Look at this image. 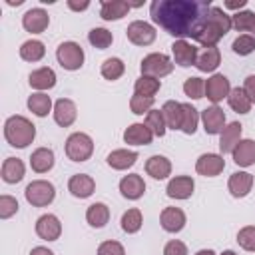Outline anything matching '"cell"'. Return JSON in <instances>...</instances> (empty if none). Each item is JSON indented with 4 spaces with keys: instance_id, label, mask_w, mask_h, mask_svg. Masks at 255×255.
<instances>
[{
    "instance_id": "cell-11",
    "label": "cell",
    "mask_w": 255,
    "mask_h": 255,
    "mask_svg": "<svg viewBox=\"0 0 255 255\" xmlns=\"http://www.w3.org/2000/svg\"><path fill=\"white\" fill-rule=\"evenodd\" d=\"M225 169V159L221 153H203L195 161V171L203 177H215Z\"/></svg>"
},
{
    "instance_id": "cell-46",
    "label": "cell",
    "mask_w": 255,
    "mask_h": 255,
    "mask_svg": "<svg viewBox=\"0 0 255 255\" xmlns=\"http://www.w3.org/2000/svg\"><path fill=\"white\" fill-rule=\"evenodd\" d=\"M151 106H153V98H143V96L133 94L131 100H129V110H131V114H135V116L147 114L149 110H153Z\"/></svg>"
},
{
    "instance_id": "cell-50",
    "label": "cell",
    "mask_w": 255,
    "mask_h": 255,
    "mask_svg": "<svg viewBox=\"0 0 255 255\" xmlns=\"http://www.w3.org/2000/svg\"><path fill=\"white\" fill-rule=\"evenodd\" d=\"M243 90H245V94L249 96V100L255 104V76H247V78H245Z\"/></svg>"
},
{
    "instance_id": "cell-55",
    "label": "cell",
    "mask_w": 255,
    "mask_h": 255,
    "mask_svg": "<svg viewBox=\"0 0 255 255\" xmlns=\"http://www.w3.org/2000/svg\"><path fill=\"white\" fill-rule=\"evenodd\" d=\"M22 2H24V0H6V4H8V6H20Z\"/></svg>"
},
{
    "instance_id": "cell-9",
    "label": "cell",
    "mask_w": 255,
    "mask_h": 255,
    "mask_svg": "<svg viewBox=\"0 0 255 255\" xmlns=\"http://www.w3.org/2000/svg\"><path fill=\"white\" fill-rule=\"evenodd\" d=\"M36 235L44 241H56L62 235V223L56 215L44 213L36 219Z\"/></svg>"
},
{
    "instance_id": "cell-37",
    "label": "cell",
    "mask_w": 255,
    "mask_h": 255,
    "mask_svg": "<svg viewBox=\"0 0 255 255\" xmlns=\"http://www.w3.org/2000/svg\"><path fill=\"white\" fill-rule=\"evenodd\" d=\"M199 124V114L191 104H181V131L187 135H193Z\"/></svg>"
},
{
    "instance_id": "cell-38",
    "label": "cell",
    "mask_w": 255,
    "mask_h": 255,
    "mask_svg": "<svg viewBox=\"0 0 255 255\" xmlns=\"http://www.w3.org/2000/svg\"><path fill=\"white\" fill-rule=\"evenodd\" d=\"M231 24L237 32H251V36L255 38V12H251V10L235 12L231 16Z\"/></svg>"
},
{
    "instance_id": "cell-25",
    "label": "cell",
    "mask_w": 255,
    "mask_h": 255,
    "mask_svg": "<svg viewBox=\"0 0 255 255\" xmlns=\"http://www.w3.org/2000/svg\"><path fill=\"white\" fill-rule=\"evenodd\" d=\"M233 155V161L239 165V167H249L255 163V141L253 139H241L235 149L231 151Z\"/></svg>"
},
{
    "instance_id": "cell-21",
    "label": "cell",
    "mask_w": 255,
    "mask_h": 255,
    "mask_svg": "<svg viewBox=\"0 0 255 255\" xmlns=\"http://www.w3.org/2000/svg\"><path fill=\"white\" fill-rule=\"evenodd\" d=\"M28 84H30V88L40 90V92H44V90H52V88L56 86V72H54L52 68H48V66L38 68V70L30 72V76H28Z\"/></svg>"
},
{
    "instance_id": "cell-35",
    "label": "cell",
    "mask_w": 255,
    "mask_h": 255,
    "mask_svg": "<svg viewBox=\"0 0 255 255\" xmlns=\"http://www.w3.org/2000/svg\"><path fill=\"white\" fill-rule=\"evenodd\" d=\"M161 88V82L157 78H151V76H139L133 84V92L137 96H143V98H153Z\"/></svg>"
},
{
    "instance_id": "cell-14",
    "label": "cell",
    "mask_w": 255,
    "mask_h": 255,
    "mask_svg": "<svg viewBox=\"0 0 255 255\" xmlns=\"http://www.w3.org/2000/svg\"><path fill=\"white\" fill-rule=\"evenodd\" d=\"M50 24V16L46 10L42 8H30L24 16H22V26L26 32L30 34H42Z\"/></svg>"
},
{
    "instance_id": "cell-53",
    "label": "cell",
    "mask_w": 255,
    "mask_h": 255,
    "mask_svg": "<svg viewBox=\"0 0 255 255\" xmlns=\"http://www.w3.org/2000/svg\"><path fill=\"white\" fill-rule=\"evenodd\" d=\"M30 255H54V251H50L48 247H34Z\"/></svg>"
},
{
    "instance_id": "cell-26",
    "label": "cell",
    "mask_w": 255,
    "mask_h": 255,
    "mask_svg": "<svg viewBox=\"0 0 255 255\" xmlns=\"http://www.w3.org/2000/svg\"><path fill=\"white\" fill-rule=\"evenodd\" d=\"M129 8H131L129 2H124V0H106V2H102L100 16H102L106 22L120 20V18H124V16L129 12Z\"/></svg>"
},
{
    "instance_id": "cell-27",
    "label": "cell",
    "mask_w": 255,
    "mask_h": 255,
    "mask_svg": "<svg viewBox=\"0 0 255 255\" xmlns=\"http://www.w3.org/2000/svg\"><path fill=\"white\" fill-rule=\"evenodd\" d=\"M30 167L36 173H46L54 167V151L50 147H38L30 155Z\"/></svg>"
},
{
    "instance_id": "cell-39",
    "label": "cell",
    "mask_w": 255,
    "mask_h": 255,
    "mask_svg": "<svg viewBox=\"0 0 255 255\" xmlns=\"http://www.w3.org/2000/svg\"><path fill=\"white\" fill-rule=\"evenodd\" d=\"M100 72H102V76H104L106 80H112V82H114V80H120V78L124 76L126 64H124L120 58H108V60H104Z\"/></svg>"
},
{
    "instance_id": "cell-23",
    "label": "cell",
    "mask_w": 255,
    "mask_h": 255,
    "mask_svg": "<svg viewBox=\"0 0 255 255\" xmlns=\"http://www.w3.org/2000/svg\"><path fill=\"white\" fill-rule=\"evenodd\" d=\"M227 187L233 197H245L253 187V175L249 171H235V173H231Z\"/></svg>"
},
{
    "instance_id": "cell-40",
    "label": "cell",
    "mask_w": 255,
    "mask_h": 255,
    "mask_svg": "<svg viewBox=\"0 0 255 255\" xmlns=\"http://www.w3.org/2000/svg\"><path fill=\"white\" fill-rule=\"evenodd\" d=\"M149 129H151V133L153 135H157V137H161L163 133H165V129H167V124H165V118H163V114H161V110H149L147 114H145V122H143Z\"/></svg>"
},
{
    "instance_id": "cell-41",
    "label": "cell",
    "mask_w": 255,
    "mask_h": 255,
    "mask_svg": "<svg viewBox=\"0 0 255 255\" xmlns=\"http://www.w3.org/2000/svg\"><path fill=\"white\" fill-rule=\"evenodd\" d=\"M141 223H143V217L137 207H131L122 215V229L126 233H137L141 229Z\"/></svg>"
},
{
    "instance_id": "cell-20",
    "label": "cell",
    "mask_w": 255,
    "mask_h": 255,
    "mask_svg": "<svg viewBox=\"0 0 255 255\" xmlns=\"http://www.w3.org/2000/svg\"><path fill=\"white\" fill-rule=\"evenodd\" d=\"M159 221H161V227L167 231V233H177L185 227V213L179 209V207H165L159 215Z\"/></svg>"
},
{
    "instance_id": "cell-48",
    "label": "cell",
    "mask_w": 255,
    "mask_h": 255,
    "mask_svg": "<svg viewBox=\"0 0 255 255\" xmlns=\"http://www.w3.org/2000/svg\"><path fill=\"white\" fill-rule=\"evenodd\" d=\"M98 255H126V249L120 241H104L98 247Z\"/></svg>"
},
{
    "instance_id": "cell-1",
    "label": "cell",
    "mask_w": 255,
    "mask_h": 255,
    "mask_svg": "<svg viewBox=\"0 0 255 255\" xmlns=\"http://www.w3.org/2000/svg\"><path fill=\"white\" fill-rule=\"evenodd\" d=\"M209 10V0H153L149 4L151 20L179 40H195L207 20Z\"/></svg>"
},
{
    "instance_id": "cell-34",
    "label": "cell",
    "mask_w": 255,
    "mask_h": 255,
    "mask_svg": "<svg viewBox=\"0 0 255 255\" xmlns=\"http://www.w3.org/2000/svg\"><path fill=\"white\" fill-rule=\"evenodd\" d=\"M46 54V48L40 40H26L20 46V58L24 62H40Z\"/></svg>"
},
{
    "instance_id": "cell-6",
    "label": "cell",
    "mask_w": 255,
    "mask_h": 255,
    "mask_svg": "<svg viewBox=\"0 0 255 255\" xmlns=\"http://www.w3.org/2000/svg\"><path fill=\"white\" fill-rule=\"evenodd\" d=\"M56 58H58V64L64 68V70H80L84 66V50L78 42H62L58 48H56Z\"/></svg>"
},
{
    "instance_id": "cell-30",
    "label": "cell",
    "mask_w": 255,
    "mask_h": 255,
    "mask_svg": "<svg viewBox=\"0 0 255 255\" xmlns=\"http://www.w3.org/2000/svg\"><path fill=\"white\" fill-rule=\"evenodd\" d=\"M145 171L153 179H165L171 173V161L165 155H151L145 161Z\"/></svg>"
},
{
    "instance_id": "cell-31",
    "label": "cell",
    "mask_w": 255,
    "mask_h": 255,
    "mask_svg": "<svg viewBox=\"0 0 255 255\" xmlns=\"http://www.w3.org/2000/svg\"><path fill=\"white\" fill-rule=\"evenodd\" d=\"M86 221H88L92 227H96V229L104 227V225L110 221V207H108L106 203H102V201L92 203V205L86 209Z\"/></svg>"
},
{
    "instance_id": "cell-51",
    "label": "cell",
    "mask_w": 255,
    "mask_h": 255,
    "mask_svg": "<svg viewBox=\"0 0 255 255\" xmlns=\"http://www.w3.org/2000/svg\"><path fill=\"white\" fill-rule=\"evenodd\" d=\"M68 8H70V10H76V12H82V10H88V8H90V2H88V0H84V2L68 0Z\"/></svg>"
},
{
    "instance_id": "cell-24",
    "label": "cell",
    "mask_w": 255,
    "mask_h": 255,
    "mask_svg": "<svg viewBox=\"0 0 255 255\" xmlns=\"http://www.w3.org/2000/svg\"><path fill=\"white\" fill-rule=\"evenodd\" d=\"M221 64V52L217 46H209V48H201L197 52V60H195V68L199 72H213L217 66Z\"/></svg>"
},
{
    "instance_id": "cell-43",
    "label": "cell",
    "mask_w": 255,
    "mask_h": 255,
    "mask_svg": "<svg viewBox=\"0 0 255 255\" xmlns=\"http://www.w3.org/2000/svg\"><path fill=\"white\" fill-rule=\"evenodd\" d=\"M183 94H185L187 98H191V100L203 98V96H205V82H203L201 78H197V76L187 78L185 84H183Z\"/></svg>"
},
{
    "instance_id": "cell-12",
    "label": "cell",
    "mask_w": 255,
    "mask_h": 255,
    "mask_svg": "<svg viewBox=\"0 0 255 255\" xmlns=\"http://www.w3.org/2000/svg\"><path fill=\"white\" fill-rule=\"evenodd\" d=\"M197 48L193 44H189L187 40H175L171 44V54H173V62L181 68H189V66H195V60H197Z\"/></svg>"
},
{
    "instance_id": "cell-16",
    "label": "cell",
    "mask_w": 255,
    "mask_h": 255,
    "mask_svg": "<svg viewBox=\"0 0 255 255\" xmlns=\"http://www.w3.org/2000/svg\"><path fill=\"white\" fill-rule=\"evenodd\" d=\"M94 189H96V181H94V177L88 175V173H76V175H72L70 181H68V191H70L74 197H78V199L90 197V195L94 193Z\"/></svg>"
},
{
    "instance_id": "cell-8",
    "label": "cell",
    "mask_w": 255,
    "mask_h": 255,
    "mask_svg": "<svg viewBox=\"0 0 255 255\" xmlns=\"http://www.w3.org/2000/svg\"><path fill=\"white\" fill-rule=\"evenodd\" d=\"M126 36L135 46H149L155 40V28L151 24L143 22V20H135V22H131L128 26Z\"/></svg>"
},
{
    "instance_id": "cell-2",
    "label": "cell",
    "mask_w": 255,
    "mask_h": 255,
    "mask_svg": "<svg viewBox=\"0 0 255 255\" xmlns=\"http://www.w3.org/2000/svg\"><path fill=\"white\" fill-rule=\"evenodd\" d=\"M233 28L231 24V16L219 8V6H211L209 14H207V20L201 28V32L197 34L195 42H199L203 48H209V46H215L229 30Z\"/></svg>"
},
{
    "instance_id": "cell-28",
    "label": "cell",
    "mask_w": 255,
    "mask_h": 255,
    "mask_svg": "<svg viewBox=\"0 0 255 255\" xmlns=\"http://www.w3.org/2000/svg\"><path fill=\"white\" fill-rule=\"evenodd\" d=\"M0 173H2V179L6 183H18V181L24 179L26 167H24L22 159H18V157H6L4 163H2Z\"/></svg>"
},
{
    "instance_id": "cell-3",
    "label": "cell",
    "mask_w": 255,
    "mask_h": 255,
    "mask_svg": "<svg viewBox=\"0 0 255 255\" xmlns=\"http://www.w3.org/2000/svg\"><path fill=\"white\" fill-rule=\"evenodd\" d=\"M4 137L12 147L24 149L36 137V126L24 116H10L4 122Z\"/></svg>"
},
{
    "instance_id": "cell-7",
    "label": "cell",
    "mask_w": 255,
    "mask_h": 255,
    "mask_svg": "<svg viewBox=\"0 0 255 255\" xmlns=\"http://www.w3.org/2000/svg\"><path fill=\"white\" fill-rule=\"evenodd\" d=\"M139 70H141V76H151V78H163L167 74L173 72V62L161 54V52H153V54H147L141 64H139Z\"/></svg>"
},
{
    "instance_id": "cell-13",
    "label": "cell",
    "mask_w": 255,
    "mask_h": 255,
    "mask_svg": "<svg viewBox=\"0 0 255 255\" xmlns=\"http://www.w3.org/2000/svg\"><path fill=\"white\" fill-rule=\"evenodd\" d=\"M201 122H203V129L209 135L221 133L225 128V112L219 106H209L201 112Z\"/></svg>"
},
{
    "instance_id": "cell-52",
    "label": "cell",
    "mask_w": 255,
    "mask_h": 255,
    "mask_svg": "<svg viewBox=\"0 0 255 255\" xmlns=\"http://www.w3.org/2000/svg\"><path fill=\"white\" fill-rule=\"evenodd\" d=\"M223 6H225V8H229V10H239V12H241V8H245V6H247V0H239V2L227 0Z\"/></svg>"
},
{
    "instance_id": "cell-36",
    "label": "cell",
    "mask_w": 255,
    "mask_h": 255,
    "mask_svg": "<svg viewBox=\"0 0 255 255\" xmlns=\"http://www.w3.org/2000/svg\"><path fill=\"white\" fill-rule=\"evenodd\" d=\"M161 114H163V118H165L167 128H171V129H179V128H181V104H179V102L167 100V102L161 106Z\"/></svg>"
},
{
    "instance_id": "cell-56",
    "label": "cell",
    "mask_w": 255,
    "mask_h": 255,
    "mask_svg": "<svg viewBox=\"0 0 255 255\" xmlns=\"http://www.w3.org/2000/svg\"><path fill=\"white\" fill-rule=\"evenodd\" d=\"M221 255H237V253H235V251H231V249H227V251H223Z\"/></svg>"
},
{
    "instance_id": "cell-18",
    "label": "cell",
    "mask_w": 255,
    "mask_h": 255,
    "mask_svg": "<svg viewBox=\"0 0 255 255\" xmlns=\"http://www.w3.org/2000/svg\"><path fill=\"white\" fill-rule=\"evenodd\" d=\"M120 191L126 199H139L143 193H145V181L141 175L137 173H129V175H124L122 181H120Z\"/></svg>"
},
{
    "instance_id": "cell-32",
    "label": "cell",
    "mask_w": 255,
    "mask_h": 255,
    "mask_svg": "<svg viewBox=\"0 0 255 255\" xmlns=\"http://www.w3.org/2000/svg\"><path fill=\"white\" fill-rule=\"evenodd\" d=\"M227 102H229V108L237 114H247L253 106V102L249 100V96L245 94L243 88H231V92L227 96Z\"/></svg>"
},
{
    "instance_id": "cell-44",
    "label": "cell",
    "mask_w": 255,
    "mask_h": 255,
    "mask_svg": "<svg viewBox=\"0 0 255 255\" xmlns=\"http://www.w3.org/2000/svg\"><path fill=\"white\" fill-rule=\"evenodd\" d=\"M231 50H233L235 54H239V56H249V54L255 50V38H253L251 34H241V36H237V38L233 40Z\"/></svg>"
},
{
    "instance_id": "cell-15",
    "label": "cell",
    "mask_w": 255,
    "mask_h": 255,
    "mask_svg": "<svg viewBox=\"0 0 255 255\" xmlns=\"http://www.w3.org/2000/svg\"><path fill=\"white\" fill-rule=\"evenodd\" d=\"M193 189H195L193 177H189V175H177V177L169 179V183L165 187V193L171 199H187V197H191Z\"/></svg>"
},
{
    "instance_id": "cell-45",
    "label": "cell",
    "mask_w": 255,
    "mask_h": 255,
    "mask_svg": "<svg viewBox=\"0 0 255 255\" xmlns=\"http://www.w3.org/2000/svg\"><path fill=\"white\" fill-rule=\"evenodd\" d=\"M237 243L245 251H255V225H245L237 233Z\"/></svg>"
},
{
    "instance_id": "cell-22",
    "label": "cell",
    "mask_w": 255,
    "mask_h": 255,
    "mask_svg": "<svg viewBox=\"0 0 255 255\" xmlns=\"http://www.w3.org/2000/svg\"><path fill=\"white\" fill-rule=\"evenodd\" d=\"M151 139H153V133L145 124H131L124 131V141L129 145H149Z\"/></svg>"
},
{
    "instance_id": "cell-10",
    "label": "cell",
    "mask_w": 255,
    "mask_h": 255,
    "mask_svg": "<svg viewBox=\"0 0 255 255\" xmlns=\"http://www.w3.org/2000/svg\"><path fill=\"white\" fill-rule=\"evenodd\" d=\"M229 92H231V84H229L227 76L213 74L211 78H207V82H205V96H207V100L213 102V106H217L223 98H227Z\"/></svg>"
},
{
    "instance_id": "cell-42",
    "label": "cell",
    "mask_w": 255,
    "mask_h": 255,
    "mask_svg": "<svg viewBox=\"0 0 255 255\" xmlns=\"http://www.w3.org/2000/svg\"><path fill=\"white\" fill-rule=\"evenodd\" d=\"M88 40H90V44H92L94 48L106 50V48L112 46L114 36H112V32L106 30V28H92V30L88 32Z\"/></svg>"
},
{
    "instance_id": "cell-54",
    "label": "cell",
    "mask_w": 255,
    "mask_h": 255,
    "mask_svg": "<svg viewBox=\"0 0 255 255\" xmlns=\"http://www.w3.org/2000/svg\"><path fill=\"white\" fill-rule=\"evenodd\" d=\"M195 255H215V251H213V249H201V251H197Z\"/></svg>"
},
{
    "instance_id": "cell-47",
    "label": "cell",
    "mask_w": 255,
    "mask_h": 255,
    "mask_svg": "<svg viewBox=\"0 0 255 255\" xmlns=\"http://www.w3.org/2000/svg\"><path fill=\"white\" fill-rule=\"evenodd\" d=\"M18 211V201L12 195H0V217L10 219Z\"/></svg>"
},
{
    "instance_id": "cell-5",
    "label": "cell",
    "mask_w": 255,
    "mask_h": 255,
    "mask_svg": "<svg viewBox=\"0 0 255 255\" xmlns=\"http://www.w3.org/2000/svg\"><path fill=\"white\" fill-rule=\"evenodd\" d=\"M24 195H26V201L32 207H46V205H50L54 201L56 187L46 179H36V181H30L26 185Z\"/></svg>"
},
{
    "instance_id": "cell-17",
    "label": "cell",
    "mask_w": 255,
    "mask_h": 255,
    "mask_svg": "<svg viewBox=\"0 0 255 255\" xmlns=\"http://www.w3.org/2000/svg\"><path fill=\"white\" fill-rule=\"evenodd\" d=\"M78 118V110H76V104L68 98H60L56 104H54V120L58 126L62 128H70Z\"/></svg>"
},
{
    "instance_id": "cell-33",
    "label": "cell",
    "mask_w": 255,
    "mask_h": 255,
    "mask_svg": "<svg viewBox=\"0 0 255 255\" xmlns=\"http://www.w3.org/2000/svg\"><path fill=\"white\" fill-rule=\"evenodd\" d=\"M28 110H30L34 116H38V118H46V116L50 114V110H52V100H50V96L44 94V92L32 94V96L28 98Z\"/></svg>"
},
{
    "instance_id": "cell-19",
    "label": "cell",
    "mask_w": 255,
    "mask_h": 255,
    "mask_svg": "<svg viewBox=\"0 0 255 255\" xmlns=\"http://www.w3.org/2000/svg\"><path fill=\"white\" fill-rule=\"evenodd\" d=\"M241 131H243V126L239 122H231L229 126L223 128L221 137H219V151H221V155L231 153L235 149V145L241 141Z\"/></svg>"
},
{
    "instance_id": "cell-29",
    "label": "cell",
    "mask_w": 255,
    "mask_h": 255,
    "mask_svg": "<svg viewBox=\"0 0 255 255\" xmlns=\"http://www.w3.org/2000/svg\"><path fill=\"white\" fill-rule=\"evenodd\" d=\"M108 165L112 169H118V171H124L128 167H131L135 161H137V153L131 151V149H114L108 157H106Z\"/></svg>"
},
{
    "instance_id": "cell-49",
    "label": "cell",
    "mask_w": 255,
    "mask_h": 255,
    "mask_svg": "<svg viewBox=\"0 0 255 255\" xmlns=\"http://www.w3.org/2000/svg\"><path fill=\"white\" fill-rule=\"evenodd\" d=\"M163 255H187V247L179 239H171L163 247Z\"/></svg>"
},
{
    "instance_id": "cell-4",
    "label": "cell",
    "mask_w": 255,
    "mask_h": 255,
    "mask_svg": "<svg viewBox=\"0 0 255 255\" xmlns=\"http://www.w3.org/2000/svg\"><path fill=\"white\" fill-rule=\"evenodd\" d=\"M94 153V139L84 131H74L66 139V155L72 161H88Z\"/></svg>"
}]
</instances>
